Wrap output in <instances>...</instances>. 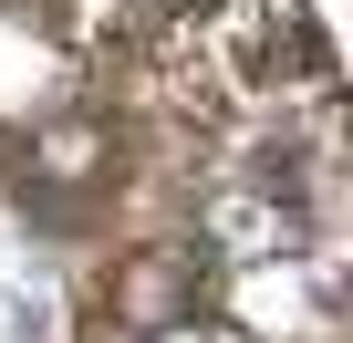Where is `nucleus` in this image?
I'll return each instance as SVG.
<instances>
[{"mask_svg": "<svg viewBox=\"0 0 353 343\" xmlns=\"http://www.w3.org/2000/svg\"><path fill=\"white\" fill-rule=\"evenodd\" d=\"M208 239H219L229 260H270V250L301 239V208H291V198H239V188H219V198H208Z\"/></svg>", "mask_w": 353, "mask_h": 343, "instance_id": "1", "label": "nucleus"}, {"mask_svg": "<svg viewBox=\"0 0 353 343\" xmlns=\"http://www.w3.org/2000/svg\"><path fill=\"white\" fill-rule=\"evenodd\" d=\"M145 343H208V333H198V322H166V333H145Z\"/></svg>", "mask_w": 353, "mask_h": 343, "instance_id": "2", "label": "nucleus"}]
</instances>
